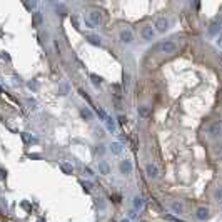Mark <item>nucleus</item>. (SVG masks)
<instances>
[{
	"label": "nucleus",
	"mask_w": 222,
	"mask_h": 222,
	"mask_svg": "<svg viewBox=\"0 0 222 222\" xmlns=\"http://www.w3.org/2000/svg\"><path fill=\"white\" fill-rule=\"evenodd\" d=\"M217 45H220V47H222V37L219 38V40H217Z\"/></svg>",
	"instance_id": "obj_20"
},
{
	"label": "nucleus",
	"mask_w": 222,
	"mask_h": 222,
	"mask_svg": "<svg viewBox=\"0 0 222 222\" xmlns=\"http://www.w3.org/2000/svg\"><path fill=\"white\" fill-rule=\"evenodd\" d=\"M155 50L159 53H174L175 50H177V44L172 40H164L160 42V44L155 45Z\"/></svg>",
	"instance_id": "obj_1"
},
{
	"label": "nucleus",
	"mask_w": 222,
	"mask_h": 222,
	"mask_svg": "<svg viewBox=\"0 0 222 222\" xmlns=\"http://www.w3.org/2000/svg\"><path fill=\"white\" fill-rule=\"evenodd\" d=\"M100 170H102L104 174H107V172H109V167H107L105 164H102V166H100Z\"/></svg>",
	"instance_id": "obj_18"
},
{
	"label": "nucleus",
	"mask_w": 222,
	"mask_h": 222,
	"mask_svg": "<svg viewBox=\"0 0 222 222\" xmlns=\"http://www.w3.org/2000/svg\"><path fill=\"white\" fill-rule=\"evenodd\" d=\"M142 206H144V200H142L140 197H135L134 199V207L135 209H142Z\"/></svg>",
	"instance_id": "obj_12"
},
{
	"label": "nucleus",
	"mask_w": 222,
	"mask_h": 222,
	"mask_svg": "<svg viewBox=\"0 0 222 222\" xmlns=\"http://www.w3.org/2000/svg\"><path fill=\"white\" fill-rule=\"evenodd\" d=\"M140 37L144 38V42H150V40H154V37H155V30L152 28V25H145V27H142V30H140Z\"/></svg>",
	"instance_id": "obj_3"
},
{
	"label": "nucleus",
	"mask_w": 222,
	"mask_h": 222,
	"mask_svg": "<svg viewBox=\"0 0 222 222\" xmlns=\"http://www.w3.org/2000/svg\"><path fill=\"white\" fill-rule=\"evenodd\" d=\"M89 40H90L92 44H95V45H100V38H97V37H89Z\"/></svg>",
	"instance_id": "obj_17"
},
{
	"label": "nucleus",
	"mask_w": 222,
	"mask_h": 222,
	"mask_svg": "<svg viewBox=\"0 0 222 222\" xmlns=\"http://www.w3.org/2000/svg\"><path fill=\"white\" fill-rule=\"evenodd\" d=\"M195 217H197L199 220L209 219V209H207V207H199V209L195 210Z\"/></svg>",
	"instance_id": "obj_8"
},
{
	"label": "nucleus",
	"mask_w": 222,
	"mask_h": 222,
	"mask_svg": "<svg viewBox=\"0 0 222 222\" xmlns=\"http://www.w3.org/2000/svg\"><path fill=\"white\" fill-rule=\"evenodd\" d=\"M89 20H90L92 25H99L102 22V13H100L99 10H92V12L89 13Z\"/></svg>",
	"instance_id": "obj_7"
},
{
	"label": "nucleus",
	"mask_w": 222,
	"mask_h": 222,
	"mask_svg": "<svg viewBox=\"0 0 222 222\" xmlns=\"http://www.w3.org/2000/svg\"><path fill=\"white\" fill-rule=\"evenodd\" d=\"M172 209H174L175 214H184V210H185L182 202H172Z\"/></svg>",
	"instance_id": "obj_10"
},
{
	"label": "nucleus",
	"mask_w": 222,
	"mask_h": 222,
	"mask_svg": "<svg viewBox=\"0 0 222 222\" xmlns=\"http://www.w3.org/2000/svg\"><path fill=\"white\" fill-rule=\"evenodd\" d=\"M154 27H155V30L159 32V34H164L166 30H169L170 20L167 19V17H159V19L155 20V24H154Z\"/></svg>",
	"instance_id": "obj_2"
},
{
	"label": "nucleus",
	"mask_w": 222,
	"mask_h": 222,
	"mask_svg": "<svg viewBox=\"0 0 222 222\" xmlns=\"http://www.w3.org/2000/svg\"><path fill=\"white\" fill-rule=\"evenodd\" d=\"M145 174L149 175L150 179H157L159 177V167H157V164H154V162H149L147 166H145Z\"/></svg>",
	"instance_id": "obj_4"
},
{
	"label": "nucleus",
	"mask_w": 222,
	"mask_h": 222,
	"mask_svg": "<svg viewBox=\"0 0 222 222\" xmlns=\"http://www.w3.org/2000/svg\"><path fill=\"white\" fill-rule=\"evenodd\" d=\"M139 115H140V117H147L149 115V109H147V107H139Z\"/></svg>",
	"instance_id": "obj_13"
},
{
	"label": "nucleus",
	"mask_w": 222,
	"mask_h": 222,
	"mask_svg": "<svg viewBox=\"0 0 222 222\" xmlns=\"http://www.w3.org/2000/svg\"><path fill=\"white\" fill-rule=\"evenodd\" d=\"M220 127H222L220 122H214V124L207 125V129H206L207 135H209V137H216V135L220 132Z\"/></svg>",
	"instance_id": "obj_5"
},
{
	"label": "nucleus",
	"mask_w": 222,
	"mask_h": 222,
	"mask_svg": "<svg viewBox=\"0 0 222 222\" xmlns=\"http://www.w3.org/2000/svg\"><path fill=\"white\" fill-rule=\"evenodd\" d=\"M120 40H122L124 44H132V42H134V34H132V30L124 28V30L120 32Z\"/></svg>",
	"instance_id": "obj_6"
},
{
	"label": "nucleus",
	"mask_w": 222,
	"mask_h": 222,
	"mask_svg": "<svg viewBox=\"0 0 222 222\" xmlns=\"http://www.w3.org/2000/svg\"><path fill=\"white\" fill-rule=\"evenodd\" d=\"M120 172L122 174H130L132 172V164L129 160H122L120 162Z\"/></svg>",
	"instance_id": "obj_9"
},
{
	"label": "nucleus",
	"mask_w": 222,
	"mask_h": 222,
	"mask_svg": "<svg viewBox=\"0 0 222 222\" xmlns=\"http://www.w3.org/2000/svg\"><path fill=\"white\" fill-rule=\"evenodd\" d=\"M82 115L87 117V119H90V112H89V110H82Z\"/></svg>",
	"instance_id": "obj_19"
},
{
	"label": "nucleus",
	"mask_w": 222,
	"mask_h": 222,
	"mask_svg": "<svg viewBox=\"0 0 222 222\" xmlns=\"http://www.w3.org/2000/svg\"><path fill=\"white\" fill-rule=\"evenodd\" d=\"M110 149H112L114 154H120V152H122V147H120V144H117V142H114V144L110 145Z\"/></svg>",
	"instance_id": "obj_11"
},
{
	"label": "nucleus",
	"mask_w": 222,
	"mask_h": 222,
	"mask_svg": "<svg viewBox=\"0 0 222 222\" xmlns=\"http://www.w3.org/2000/svg\"><path fill=\"white\" fill-rule=\"evenodd\" d=\"M214 197H216L217 200H222V187H219L216 192H214Z\"/></svg>",
	"instance_id": "obj_14"
},
{
	"label": "nucleus",
	"mask_w": 222,
	"mask_h": 222,
	"mask_svg": "<svg viewBox=\"0 0 222 222\" xmlns=\"http://www.w3.org/2000/svg\"><path fill=\"white\" fill-rule=\"evenodd\" d=\"M217 28H219V27H217V24H212V25H210V28H209V34H216V32H217Z\"/></svg>",
	"instance_id": "obj_16"
},
{
	"label": "nucleus",
	"mask_w": 222,
	"mask_h": 222,
	"mask_svg": "<svg viewBox=\"0 0 222 222\" xmlns=\"http://www.w3.org/2000/svg\"><path fill=\"white\" fill-rule=\"evenodd\" d=\"M105 122H107V129H109V130H114V120H110L109 117H107Z\"/></svg>",
	"instance_id": "obj_15"
}]
</instances>
